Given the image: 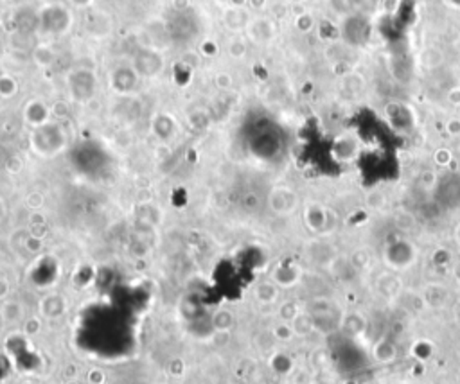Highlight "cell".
Wrapping results in <instances>:
<instances>
[{
	"instance_id": "cell-1",
	"label": "cell",
	"mask_w": 460,
	"mask_h": 384,
	"mask_svg": "<svg viewBox=\"0 0 460 384\" xmlns=\"http://www.w3.org/2000/svg\"><path fill=\"white\" fill-rule=\"evenodd\" d=\"M397 345L389 338H383L372 345V359L380 364H389L394 363L397 359Z\"/></svg>"
},
{
	"instance_id": "cell-2",
	"label": "cell",
	"mask_w": 460,
	"mask_h": 384,
	"mask_svg": "<svg viewBox=\"0 0 460 384\" xmlns=\"http://www.w3.org/2000/svg\"><path fill=\"white\" fill-rule=\"evenodd\" d=\"M342 329L343 332H347L349 336L356 338V336L365 332V321H363L358 314H356V316H347L342 323Z\"/></svg>"
}]
</instances>
